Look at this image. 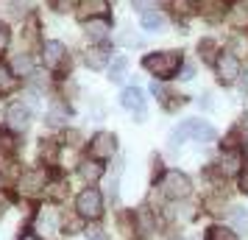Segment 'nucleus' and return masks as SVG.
<instances>
[{
	"mask_svg": "<svg viewBox=\"0 0 248 240\" xmlns=\"http://www.w3.org/2000/svg\"><path fill=\"white\" fill-rule=\"evenodd\" d=\"M14 70H17V76H28V73H31L28 56H14Z\"/></svg>",
	"mask_w": 248,
	"mask_h": 240,
	"instance_id": "nucleus-23",
	"label": "nucleus"
},
{
	"mask_svg": "<svg viewBox=\"0 0 248 240\" xmlns=\"http://www.w3.org/2000/svg\"><path fill=\"white\" fill-rule=\"evenodd\" d=\"M6 204H9V201H6V195L0 193V215H3V209H6Z\"/></svg>",
	"mask_w": 248,
	"mask_h": 240,
	"instance_id": "nucleus-30",
	"label": "nucleus"
},
{
	"mask_svg": "<svg viewBox=\"0 0 248 240\" xmlns=\"http://www.w3.org/2000/svg\"><path fill=\"white\" fill-rule=\"evenodd\" d=\"M90 240H106V232H103V229H92Z\"/></svg>",
	"mask_w": 248,
	"mask_h": 240,
	"instance_id": "nucleus-29",
	"label": "nucleus"
},
{
	"mask_svg": "<svg viewBox=\"0 0 248 240\" xmlns=\"http://www.w3.org/2000/svg\"><path fill=\"white\" fill-rule=\"evenodd\" d=\"M36 224H39V232H45V235H56L59 229H62V218H59L53 209H39Z\"/></svg>",
	"mask_w": 248,
	"mask_h": 240,
	"instance_id": "nucleus-12",
	"label": "nucleus"
},
{
	"mask_svg": "<svg viewBox=\"0 0 248 240\" xmlns=\"http://www.w3.org/2000/svg\"><path fill=\"white\" fill-rule=\"evenodd\" d=\"M198 50H201V59H203V62H215V53H212V50H215V45L209 42V39H203Z\"/></svg>",
	"mask_w": 248,
	"mask_h": 240,
	"instance_id": "nucleus-24",
	"label": "nucleus"
},
{
	"mask_svg": "<svg viewBox=\"0 0 248 240\" xmlns=\"http://www.w3.org/2000/svg\"><path fill=\"white\" fill-rule=\"evenodd\" d=\"M84 62H87V67H92V70L109 67V62H112V50L103 48V45H98V48H92V50H87Z\"/></svg>",
	"mask_w": 248,
	"mask_h": 240,
	"instance_id": "nucleus-11",
	"label": "nucleus"
},
{
	"mask_svg": "<svg viewBox=\"0 0 248 240\" xmlns=\"http://www.w3.org/2000/svg\"><path fill=\"white\" fill-rule=\"evenodd\" d=\"M120 103H123L128 112L142 114L148 101H145V92L140 90V87H128V90H123V95H120Z\"/></svg>",
	"mask_w": 248,
	"mask_h": 240,
	"instance_id": "nucleus-10",
	"label": "nucleus"
},
{
	"mask_svg": "<svg viewBox=\"0 0 248 240\" xmlns=\"http://www.w3.org/2000/svg\"><path fill=\"white\" fill-rule=\"evenodd\" d=\"M125 56H117L114 62H109V79L112 81H123V73H125Z\"/></svg>",
	"mask_w": 248,
	"mask_h": 240,
	"instance_id": "nucleus-21",
	"label": "nucleus"
},
{
	"mask_svg": "<svg viewBox=\"0 0 248 240\" xmlns=\"http://www.w3.org/2000/svg\"><path fill=\"white\" fill-rule=\"evenodd\" d=\"M215 67H217V81L220 84H234L237 76H240V62H237L234 53H220Z\"/></svg>",
	"mask_w": 248,
	"mask_h": 240,
	"instance_id": "nucleus-7",
	"label": "nucleus"
},
{
	"mask_svg": "<svg viewBox=\"0 0 248 240\" xmlns=\"http://www.w3.org/2000/svg\"><path fill=\"white\" fill-rule=\"evenodd\" d=\"M184 140H192V143H212L215 128L209 126V123H203V120H184L176 131H170L168 143L176 148V145H181Z\"/></svg>",
	"mask_w": 248,
	"mask_h": 240,
	"instance_id": "nucleus-1",
	"label": "nucleus"
},
{
	"mask_svg": "<svg viewBox=\"0 0 248 240\" xmlns=\"http://www.w3.org/2000/svg\"><path fill=\"white\" fill-rule=\"evenodd\" d=\"M229 3H234V0H229Z\"/></svg>",
	"mask_w": 248,
	"mask_h": 240,
	"instance_id": "nucleus-33",
	"label": "nucleus"
},
{
	"mask_svg": "<svg viewBox=\"0 0 248 240\" xmlns=\"http://www.w3.org/2000/svg\"><path fill=\"white\" fill-rule=\"evenodd\" d=\"M114 151H117V137H114V134H109V131H101V134H95V140L90 143L92 160H109Z\"/></svg>",
	"mask_w": 248,
	"mask_h": 240,
	"instance_id": "nucleus-8",
	"label": "nucleus"
},
{
	"mask_svg": "<svg viewBox=\"0 0 248 240\" xmlns=\"http://www.w3.org/2000/svg\"><path fill=\"white\" fill-rule=\"evenodd\" d=\"M190 179H187V173L181 171H168L165 173V179H162V190L168 198H187L190 195Z\"/></svg>",
	"mask_w": 248,
	"mask_h": 240,
	"instance_id": "nucleus-4",
	"label": "nucleus"
},
{
	"mask_svg": "<svg viewBox=\"0 0 248 240\" xmlns=\"http://www.w3.org/2000/svg\"><path fill=\"white\" fill-rule=\"evenodd\" d=\"M78 9H81V17H87V20L98 17L101 20L103 14L109 12V3L106 0H78Z\"/></svg>",
	"mask_w": 248,
	"mask_h": 240,
	"instance_id": "nucleus-13",
	"label": "nucleus"
},
{
	"mask_svg": "<svg viewBox=\"0 0 248 240\" xmlns=\"http://www.w3.org/2000/svg\"><path fill=\"white\" fill-rule=\"evenodd\" d=\"M220 165H223V173L232 176V173L240 171V165H243V154H240V151H229V154H223Z\"/></svg>",
	"mask_w": 248,
	"mask_h": 240,
	"instance_id": "nucleus-19",
	"label": "nucleus"
},
{
	"mask_svg": "<svg viewBox=\"0 0 248 240\" xmlns=\"http://www.w3.org/2000/svg\"><path fill=\"white\" fill-rule=\"evenodd\" d=\"M0 148L6 151V154H14L17 151V143H14L12 134H0Z\"/></svg>",
	"mask_w": 248,
	"mask_h": 240,
	"instance_id": "nucleus-25",
	"label": "nucleus"
},
{
	"mask_svg": "<svg viewBox=\"0 0 248 240\" xmlns=\"http://www.w3.org/2000/svg\"><path fill=\"white\" fill-rule=\"evenodd\" d=\"M209 240H237V235L226 226H212L209 229Z\"/></svg>",
	"mask_w": 248,
	"mask_h": 240,
	"instance_id": "nucleus-22",
	"label": "nucleus"
},
{
	"mask_svg": "<svg viewBox=\"0 0 248 240\" xmlns=\"http://www.w3.org/2000/svg\"><path fill=\"white\" fill-rule=\"evenodd\" d=\"M243 90L248 92V70H246V79H243Z\"/></svg>",
	"mask_w": 248,
	"mask_h": 240,
	"instance_id": "nucleus-31",
	"label": "nucleus"
},
{
	"mask_svg": "<svg viewBox=\"0 0 248 240\" xmlns=\"http://www.w3.org/2000/svg\"><path fill=\"white\" fill-rule=\"evenodd\" d=\"M84 31H87V36L90 39H95V42H103L106 36H109V23L106 20H87V25H84Z\"/></svg>",
	"mask_w": 248,
	"mask_h": 240,
	"instance_id": "nucleus-14",
	"label": "nucleus"
},
{
	"mask_svg": "<svg viewBox=\"0 0 248 240\" xmlns=\"http://www.w3.org/2000/svg\"><path fill=\"white\" fill-rule=\"evenodd\" d=\"M76 209H78V215L87 218V221L101 218V212H103V198H101V193H98V190H92V187L81 190L78 198H76Z\"/></svg>",
	"mask_w": 248,
	"mask_h": 240,
	"instance_id": "nucleus-3",
	"label": "nucleus"
},
{
	"mask_svg": "<svg viewBox=\"0 0 248 240\" xmlns=\"http://www.w3.org/2000/svg\"><path fill=\"white\" fill-rule=\"evenodd\" d=\"M140 23H142V28H145V31H162V28H165V14H159V12H142Z\"/></svg>",
	"mask_w": 248,
	"mask_h": 240,
	"instance_id": "nucleus-17",
	"label": "nucleus"
},
{
	"mask_svg": "<svg viewBox=\"0 0 248 240\" xmlns=\"http://www.w3.org/2000/svg\"><path fill=\"white\" fill-rule=\"evenodd\" d=\"M229 221H232L234 232H243V235H248V209H246V207H234V209L229 212Z\"/></svg>",
	"mask_w": 248,
	"mask_h": 240,
	"instance_id": "nucleus-16",
	"label": "nucleus"
},
{
	"mask_svg": "<svg viewBox=\"0 0 248 240\" xmlns=\"http://www.w3.org/2000/svg\"><path fill=\"white\" fill-rule=\"evenodd\" d=\"M81 179L84 182H98L103 176V165H101V160H87V162H81Z\"/></svg>",
	"mask_w": 248,
	"mask_h": 240,
	"instance_id": "nucleus-15",
	"label": "nucleus"
},
{
	"mask_svg": "<svg viewBox=\"0 0 248 240\" xmlns=\"http://www.w3.org/2000/svg\"><path fill=\"white\" fill-rule=\"evenodd\" d=\"M6 45H9V28H6V25H0V50H3Z\"/></svg>",
	"mask_w": 248,
	"mask_h": 240,
	"instance_id": "nucleus-28",
	"label": "nucleus"
},
{
	"mask_svg": "<svg viewBox=\"0 0 248 240\" xmlns=\"http://www.w3.org/2000/svg\"><path fill=\"white\" fill-rule=\"evenodd\" d=\"M42 184H45V173L42 171H28L20 176V182H17V190H20V195H39L42 193Z\"/></svg>",
	"mask_w": 248,
	"mask_h": 240,
	"instance_id": "nucleus-9",
	"label": "nucleus"
},
{
	"mask_svg": "<svg viewBox=\"0 0 248 240\" xmlns=\"http://www.w3.org/2000/svg\"><path fill=\"white\" fill-rule=\"evenodd\" d=\"M17 87V76H14L6 62H0V92H14Z\"/></svg>",
	"mask_w": 248,
	"mask_h": 240,
	"instance_id": "nucleus-18",
	"label": "nucleus"
},
{
	"mask_svg": "<svg viewBox=\"0 0 248 240\" xmlns=\"http://www.w3.org/2000/svg\"><path fill=\"white\" fill-rule=\"evenodd\" d=\"M240 190H243V193H248V168H243V171H240Z\"/></svg>",
	"mask_w": 248,
	"mask_h": 240,
	"instance_id": "nucleus-27",
	"label": "nucleus"
},
{
	"mask_svg": "<svg viewBox=\"0 0 248 240\" xmlns=\"http://www.w3.org/2000/svg\"><path fill=\"white\" fill-rule=\"evenodd\" d=\"M42 62H45L47 70H62L64 67V62H67V48L56 42V39H50L42 45Z\"/></svg>",
	"mask_w": 248,
	"mask_h": 240,
	"instance_id": "nucleus-6",
	"label": "nucleus"
},
{
	"mask_svg": "<svg viewBox=\"0 0 248 240\" xmlns=\"http://www.w3.org/2000/svg\"><path fill=\"white\" fill-rule=\"evenodd\" d=\"M64 117H67V112H64L62 101H53L50 103V109H47V123H50V126H62Z\"/></svg>",
	"mask_w": 248,
	"mask_h": 240,
	"instance_id": "nucleus-20",
	"label": "nucleus"
},
{
	"mask_svg": "<svg viewBox=\"0 0 248 240\" xmlns=\"http://www.w3.org/2000/svg\"><path fill=\"white\" fill-rule=\"evenodd\" d=\"M142 67L156 76V79H170L176 76V70L181 67V53L176 50H159V53H151V56L142 59Z\"/></svg>",
	"mask_w": 248,
	"mask_h": 240,
	"instance_id": "nucleus-2",
	"label": "nucleus"
},
{
	"mask_svg": "<svg viewBox=\"0 0 248 240\" xmlns=\"http://www.w3.org/2000/svg\"><path fill=\"white\" fill-rule=\"evenodd\" d=\"M6 126L12 128V131H17V134L31 126V109H28V103L17 101L6 109Z\"/></svg>",
	"mask_w": 248,
	"mask_h": 240,
	"instance_id": "nucleus-5",
	"label": "nucleus"
},
{
	"mask_svg": "<svg viewBox=\"0 0 248 240\" xmlns=\"http://www.w3.org/2000/svg\"><path fill=\"white\" fill-rule=\"evenodd\" d=\"M20 240H36V235H23Z\"/></svg>",
	"mask_w": 248,
	"mask_h": 240,
	"instance_id": "nucleus-32",
	"label": "nucleus"
},
{
	"mask_svg": "<svg viewBox=\"0 0 248 240\" xmlns=\"http://www.w3.org/2000/svg\"><path fill=\"white\" fill-rule=\"evenodd\" d=\"M120 42H123V45H134V48L142 45V39H140L137 34H120Z\"/></svg>",
	"mask_w": 248,
	"mask_h": 240,
	"instance_id": "nucleus-26",
	"label": "nucleus"
}]
</instances>
